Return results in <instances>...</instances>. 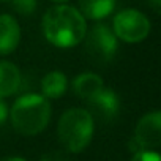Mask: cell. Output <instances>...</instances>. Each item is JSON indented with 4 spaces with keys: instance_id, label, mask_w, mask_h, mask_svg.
<instances>
[{
    "instance_id": "9",
    "label": "cell",
    "mask_w": 161,
    "mask_h": 161,
    "mask_svg": "<svg viewBox=\"0 0 161 161\" xmlns=\"http://www.w3.org/2000/svg\"><path fill=\"white\" fill-rule=\"evenodd\" d=\"M21 41V29L14 18L0 14V55L11 54Z\"/></svg>"
},
{
    "instance_id": "4",
    "label": "cell",
    "mask_w": 161,
    "mask_h": 161,
    "mask_svg": "<svg viewBox=\"0 0 161 161\" xmlns=\"http://www.w3.org/2000/svg\"><path fill=\"white\" fill-rule=\"evenodd\" d=\"M86 52L95 63H108L115 57L117 36L106 24H97L86 33Z\"/></svg>"
},
{
    "instance_id": "16",
    "label": "cell",
    "mask_w": 161,
    "mask_h": 161,
    "mask_svg": "<svg viewBox=\"0 0 161 161\" xmlns=\"http://www.w3.org/2000/svg\"><path fill=\"white\" fill-rule=\"evenodd\" d=\"M10 117V109H8V104L5 103L3 98H0V126H2Z\"/></svg>"
},
{
    "instance_id": "2",
    "label": "cell",
    "mask_w": 161,
    "mask_h": 161,
    "mask_svg": "<svg viewBox=\"0 0 161 161\" xmlns=\"http://www.w3.org/2000/svg\"><path fill=\"white\" fill-rule=\"evenodd\" d=\"M13 128L22 136H35L41 133L51 120V104L38 93L19 97L10 111Z\"/></svg>"
},
{
    "instance_id": "6",
    "label": "cell",
    "mask_w": 161,
    "mask_h": 161,
    "mask_svg": "<svg viewBox=\"0 0 161 161\" xmlns=\"http://www.w3.org/2000/svg\"><path fill=\"white\" fill-rule=\"evenodd\" d=\"M133 142L137 150H152L161 145V111H152L139 119Z\"/></svg>"
},
{
    "instance_id": "15",
    "label": "cell",
    "mask_w": 161,
    "mask_h": 161,
    "mask_svg": "<svg viewBox=\"0 0 161 161\" xmlns=\"http://www.w3.org/2000/svg\"><path fill=\"white\" fill-rule=\"evenodd\" d=\"M40 161H71L65 150H54L40 158Z\"/></svg>"
},
{
    "instance_id": "12",
    "label": "cell",
    "mask_w": 161,
    "mask_h": 161,
    "mask_svg": "<svg viewBox=\"0 0 161 161\" xmlns=\"http://www.w3.org/2000/svg\"><path fill=\"white\" fill-rule=\"evenodd\" d=\"M115 7V0H79V8L80 14L84 16V19H103Z\"/></svg>"
},
{
    "instance_id": "7",
    "label": "cell",
    "mask_w": 161,
    "mask_h": 161,
    "mask_svg": "<svg viewBox=\"0 0 161 161\" xmlns=\"http://www.w3.org/2000/svg\"><path fill=\"white\" fill-rule=\"evenodd\" d=\"M90 114L92 115H97L98 119L104 120V122H109V120H114L120 111V100L117 97V93L114 90H109V89H103L90 103Z\"/></svg>"
},
{
    "instance_id": "18",
    "label": "cell",
    "mask_w": 161,
    "mask_h": 161,
    "mask_svg": "<svg viewBox=\"0 0 161 161\" xmlns=\"http://www.w3.org/2000/svg\"><path fill=\"white\" fill-rule=\"evenodd\" d=\"M0 161H27V159H24L21 156H7V158H2Z\"/></svg>"
},
{
    "instance_id": "10",
    "label": "cell",
    "mask_w": 161,
    "mask_h": 161,
    "mask_svg": "<svg viewBox=\"0 0 161 161\" xmlns=\"http://www.w3.org/2000/svg\"><path fill=\"white\" fill-rule=\"evenodd\" d=\"M22 82V76L19 68L7 60L0 62V98H7L14 95Z\"/></svg>"
},
{
    "instance_id": "20",
    "label": "cell",
    "mask_w": 161,
    "mask_h": 161,
    "mask_svg": "<svg viewBox=\"0 0 161 161\" xmlns=\"http://www.w3.org/2000/svg\"><path fill=\"white\" fill-rule=\"evenodd\" d=\"M0 2H8V0H0Z\"/></svg>"
},
{
    "instance_id": "5",
    "label": "cell",
    "mask_w": 161,
    "mask_h": 161,
    "mask_svg": "<svg viewBox=\"0 0 161 161\" xmlns=\"http://www.w3.org/2000/svg\"><path fill=\"white\" fill-rule=\"evenodd\" d=\"M114 35L126 43H139L150 33L148 19L137 10H123L114 18Z\"/></svg>"
},
{
    "instance_id": "11",
    "label": "cell",
    "mask_w": 161,
    "mask_h": 161,
    "mask_svg": "<svg viewBox=\"0 0 161 161\" xmlns=\"http://www.w3.org/2000/svg\"><path fill=\"white\" fill-rule=\"evenodd\" d=\"M68 89V79L62 71H49L41 79V92L46 100H57L65 95Z\"/></svg>"
},
{
    "instance_id": "17",
    "label": "cell",
    "mask_w": 161,
    "mask_h": 161,
    "mask_svg": "<svg viewBox=\"0 0 161 161\" xmlns=\"http://www.w3.org/2000/svg\"><path fill=\"white\" fill-rule=\"evenodd\" d=\"M148 2H150L152 8H153L155 11H158V13L161 14V0H148Z\"/></svg>"
},
{
    "instance_id": "13",
    "label": "cell",
    "mask_w": 161,
    "mask_h": 161,
    "mask_svg": "<svg viewBox=\"0 0 161 161\" xmlns=\"http://www.w3.org/2000/svg\"><path fill=\"white\" fill-rule=\"evenodd\" d=\"M13 7L19 14L29 16L36 8V0H13Z\"/></svg>"
},
{
    "instance_id": "1",
    "label": "cell",
    "mask_w": 161,
    "mask_h": 161,
    "mask_svg": "<svg viewBox=\"0 0 161 161\" xmlns=\"http://www.w3.org/2000/svg\"><path fill=\"white\" fill-rule=\"evenodd\" d=\"M43 33L57 47H73L84 41L87 24L79 10L68 5H57L46 11L43 18Z\"/></svg>"
},
{
    "instance_id": "14",
    "label": "cell",
    "mask_w": 161,
    "mask_h": 161,
    "mask_svg": "<svg viewBox=\"0 0 161 161\" xmlns=\"http://www.w3.org/2000/svg\"><path fill=\"white\" fill-rule=\"evenodd\" d=\"M131 161H161V155L152 150H139L133 155Z\"/></svg>"
},
{
    "instance_id": "8",
    "label": "cell",
    "mask_w": 161,
    "mask_h": 161,
    "mask_svg": "<svg viewBox=\"0 0 161 161\" xmlns=\"http://www.w3.org/2000/svg\"><path fill=\"white\" fill-rule=\"evenodd\" d=\"M103 89V79L92 71L80 73L73 79V92L86 103H90Z\"/></svg>"
},
{
    "instance_id": "3",
    "label": "cell",
    "mask_w": 161,
    "mask_h": 161,
    "mask_svg": "<svg viewBox=\"0 0 161 161\" xmlns=\"http://www.w3.org/2000/svg\"><path fill=\"white\" fill-rule=\"evenodd\" d=\"M95 131L93 115L82 108H71L65 111L57 125V136L69 153H80L92 141Z\"/></svg>"
},
{
    "instance_id": "19",
    "label": "cell",
    "mask_w": 161,
    "mask_h": 161,
    "mask_svg": "<svg viewBox=\"0 0 161 161\" xmlns=\"http://www.w3.org/2000/svg\"><path fill=\"white\" fill-rule=\"evenodd\" d=\"M54 2H65V0H54Z\"/></svg>"
}]
</instances>
